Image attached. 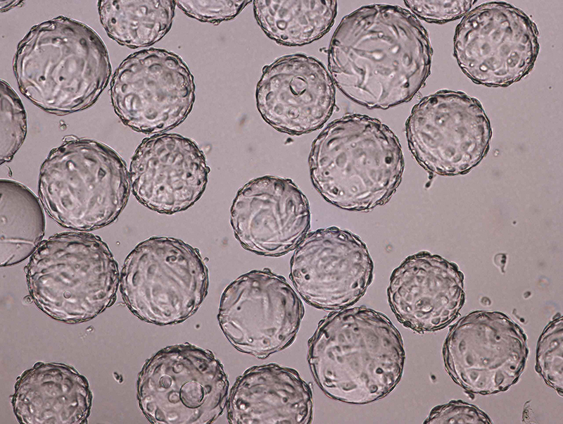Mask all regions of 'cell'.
<instances>
[{
  "instance_id": "6da1fadb",
  "label": "cell",
  "mask_w": 563,
  "mask_h": 424,
  "mask_svg": "<svg viewBox=\"0 0 563 424\" xmlns=\"http://www.w3.org/2000/svg\"><path fill=\"white\" fill-rule=\"evenodd\" d=\"M432 54L428 32L415 15L372 4L341 20L330 41L328 67L346 97L387 109L409 101L424 86Z\"/></svg>"
},
{
  "instance_id": "7a4b0ae2",
  "label": "cell",
  "mask_w": 563,
  "mask_h": 424,
  "mask_svg": "<svg viewBox=\"0 0 563 424\" xmlns=\"http://www.w3.org/2000/svg\"><path fill=\"white\" fill-rule=\"evenodd\" d=\"M308 363L320 389L350 404L389 394L405 363L400 334L382 313L364 307L343 309L319 325L310 341Z\"/></svg>"
},
{
  "instance_id": "3957f363",
  "label": "cell",
  "mask_w": 563,
  "mask_h": 424,
  "mask_svg": "<svg viewBox=\"0 0 563 424\" xmlns=\"http://www.w3.org/2000/svg\"><path fill=\"white\" fill-rule=\"evenodd\" d=\"M13 70L20 92L55 114L93 105L111 75L100 36L84 23L65 16L32 27L18 46Z\"/></svg>"
},
{
  "instance_id": "277c9868",
  "label": "cell",
  "mask_w": 563,
  "mask_h": 424,
  "mask_svg": "<svg viewBox=\"0 0 563 424\" xmlns=\"http://www.w3.org/2000/svg\"><path fill=\"white\" fill-rule=\"evenodd\" d=\"M309 167L313 185L327 201L368 211L394 194L404 159L391 130L378 119L353 114L332 121L317 137Z\"/></svg>"
},
{
  "instance_id": "5b68a950",
  "label": "cell",
  "mask_w": 563,
  "mask_h": 424,
  "mask_svg": "<svg viewBox=\"0 0 563 424\" xmlns=\"http://www.w3.org/2000/svg\"><path fill=\"white\" fill-rule=\"evenodd\" d=\"M25 272L37 307L68 323L93 319L110 306L120 283L118 264L107 244L80 231L42 241Z\"/></svg>"
},
{
  "instance_id": "8992f818",
  "label": "cell",
  "mask_w": 563,
  "mask_h": 424,
  "mask_svg": "<svg viewBox=\"0 0 563 424\" xmlns=\"http://www.w3.org/2000/svg\"><path fill=\"white\" fill-rule=\"evenodd\" d=\"M131 190L125 161L98 141L73 139L53 149L39 175L38 193L58 225L93 230L114 222Z\"/></svg>"
},
{
  "instance_id": "52a82bcc",
  "label": "cell",
  "mask_w": 563,
  "mask_h": 424,
  "mask_svg": "<svg viewBox=\"0 0 563 424\" xmlns=\"http://www.w3.org/2000/svg\"><path fill=\"white\" fill-rule=\"evenodd\" d=\"M208 270L196 249L182 240L152 237L126 257L120 289L128 308L147 323H181L198 308L207 294Z\"/></svg>"
},
{
  "instance_id": "ba28073f",
  "label": "cell",
  "mask_w": 563,
  "mask_h": 424,
  "mask_svg": "<svg viewBox=\"0 0 563 424\" xmlns=\"http://www.w3.org/2000/svg\"><path fill=\"white\" fill-rule=\"evenodd\" d=\"M229 382L210 351L190 344L161 349L143 366L137 398L156 424H209L222 413Z\"/></svg>"
},
{
  "instance_id": "9c48e42d",
  "label": "cell",
  "mask_w": 563,
  "mask_h": 424,
  "mask_svg": "<svg viewBox=\"0 0 563 424\" xmlns=\"http://www.w3.org/2000/svg\"><path fill=\"white\" fill-rule=\"evenodd\" d=\"M538 30L521 9L503 1L482 4L455 29L454 55L474 82L507 87L528 75L536 61Z\"/></svg>"
},
{
  "instance_id": "30bf717a",
  "label": "cell",
  "mask_w": 563,
  "mask_h": 424,
  "mask_svg": "<svg viewBox=\"0 0 563 424\" xmlns=\"http://www.w3.org/2000/svg\"><path fill=\"white\" fill-rule=\"evenodd\" d=\"M413 156L441 175L468 173L487 154L492 136L481 103L460 91L440 90L424 97L405 123Z\"/></svg>"
},
{
  "instance_id": "8fae6325",
  "label": "cell",
  "mask_w": 563,
  "mask_h": 424,
  "mask_svg": "<svg viewBox=\"0 0 563 424\" xmlns=\"http://www.w3.org/2000/svg\"><path fill=\"white\" fill-rule=\"evenodd\" d=\"M115 113L132 130L161 133L182 123L195 100L192 74L177 54L144 49L127 56L110 82Z\"/></svg>"
},
{
  "instance_id": "7c38bea8",
  "label": "cell",
  "mask_w": 563,
  "mask_h": 424,
  "mask_svg": "<svg viewBox=\"0 0 563 424\" xmlns=\"http://www.w3.org/2000/svg\"><path fill=\"white\" fill-rule=\"evenodd\" d=\"M303 313L300 298L285 279L264 269L243 274L227 287L217 318L237 350L266 358L293 342Z\"/></svg>"
},
{
  "instance_id": "4fadbf2b",
  "label": "cell",
  "mask_w": 563,
  "mask_h": 424,
  "mask_svg": "<svg viewBox=\"0 0 563 424\" xmlns=\"http://www.w3.org/2000/svg\"><path fill=\"white\" fill-rule=\"evenodd\" d=\"M443 354L446 371L457 384L486 395L505 392L518 381L529 349L523 330L507 315L476 311L451 328Z\"/></svg>"
},
{
  "instance_id": "5bb4252c",
  "label": "cell",
  "mask_w": 563,
  "mask_h": 424,
  "mask_svg": "<svg viewBox=\"0 0 563 424\" xmlns=\"http://www.w3.org/2000/svg\"><path fill=\"white\" fill-rule=\"evenodd\" d=\"M374 264L366 244L336 227L308 233L296 248L290 278L309 304L336 310L360 299L370 285Z\"/></svg>"
},
{
  "instance_id": "9a60e30c",
  "label": "cell",
  "mask_w": 563,
  "mask_h": 424,
  "mask_svg": "<svg viewBox=\"0 0 563 424\" xmlns=\"http://www.w3.org/2000/svg\"><path fill=\"white\" fill-rule=\"evenodd\" d=\"M230 222L244 249L280 256L295 249L307 235L309 204L292 180L265 175L239 190L231 206Z\"/></svg>"
},
{
  "instance_id": "2e32d148",
  "label": "cell",
  "mask_w": 563,
  "mask_h": 424,
  "mask_svg": "<svg viewBox=\"0 0 563 424\" xmlns=\"http://www.w3.org/2000/svg\"><path fill=\"white\" fill-rule=\"evenodd\" d=\"M255 98L265 121L279 132L300 135L329 120L335 107V87L318 60L292 54L264 68Z\"/></svg>"
},
{
  "instance_id": "e0dca14e",
  "label": "cell",
  "mask_w": 563,
  "mask_h": 424,
  "mask_svg": "<svg viewBox=\"0 0 563 424\" xmlns=\"http://www.w3.org/2000/svg\"><path fill=\"white\" fill-rule=\"evenodd\" d=\"M209 172L194 142L177 134L156 135L145 138L132 156L131 191L147 208L173 214L198 200Z\"/></svg>"
},
{
  "instance_id": "ac0fdd59",
  "label": "cell",
  "mask_w": 563,
  "mask_h": 424,
  "mask_svg": "<svg viewBox=\"0 0 563 424\" xmlns=\"http://www.w3.org/2000/svg\"><path fill=\"white\" fill-rule=\"evenodd\" d=\"M387 292L401 323L417 332L434 331L451 323L462 307L464 276L454 263L421 251L393 271Z\"/></svg>"
},
{
  "instance_id": "d6986e66",
  "label": "cell",
  "mask_w": 563,
  "mask_h": 424,
  "mask_svg": "<svg viewBox=\"0 0 563 424\" xmlns=\"http://www.w3.org/2000/svg\"><path fill=\"white\" fill-rule=\"evenodd\" d=\"M312 394L298 373L274 363L247 369L236 381L227 401L232 424H308Z\"/></svg>"
},
{
  "instance_id": "ffe728a7",
  "label": "cell",
  "mask_w": 563,
  "mask_h": 424,
  "mask_svg": "<svg viewBox=\"0 0 563 424\" xmlns=\"http://www.w3.org/2000/svg\"><path fill=\"white\" fill-rule=\"evenodd\" d=\"M92 396L87 379L63 363H38L18 379L12 406L25 424L86 423Z\"/></svg>"
},
{
  "instance_id": "44dd1931",
  "label": "cell",
  "mask_w": 563,
  "mask_h": 424,
  "mask_svg": "<svg viewBox=\"0 0 563 424\" xmlns=\"http://www.w3.org/2000/svg\"><path fill=\"white\" fill-rule=\"evenodd\" d=\"M0 266L31 256L44 235L45 218L38 197L25 185L0 181Z\"/></svg>"
},
{
  "instance_id": "7402d4cb",
  "label": "cell",
  "mask_w": 563,
  "mask_h": 424,
  "mask_svg": "<svg viewBox=\"0 0 563 424\" xmlns=\"http://www.w3.org/2000/svg\"><path fill=\"white\" fill-rule=\"evenodd\" d=\"M255 19L264 32L277 43L302 46L323 37L337 12L332 0L253 1Z\"/></svg>"
},
{
  "instance_id": "603a6c76",
  "label": "cell",
  "mask_w": 563,
  "mask_h": 424,
  "mask_svg": "<svg viewBox=\"0 0 563 424\" xmlns=\"http://www.w3.org/2000/svg\"><path fill=\"white\" fill-rule=\"evenodd\" d=\"M175 1L102 0L98 2L101 23L108 35L130 48L150 46L171 27Z\"/></svg>"
},
{
  "instance_id": "cb8c5ba5",
  "label": "cell",
  "mask_w": 563,
  "mask_h": 424,
  "mask_svg": "<svg viewBox=\"0 0 563 424\" xmlns=\"http://www.w3.org/2000/svg\"><path fill=\"white\" fill-rule=\"evenodd\" d=\"M0 163L9 162L21 146L27 133L23 103L13 88L1 80Z\"/></svg>"
},
{
  "instance_id": "d4e9b609",
  "label": "cell",
  "mask_w": 563,
  "mask_h": 424,
  "mask_svg": "<svg viewBox=\"0 0 563 424\" xmlns=\"http://www.w3.org/2000/svg\"><path fill=\"white\" fill-rule=\"evenodd\" d=\"M563 319L556 315L545 328L537 344L536 370L562 397Z\"/></svg>"
},
{
  "instance_id": "484cf974",
  "label": "cell",
  "mask_w": 563,
  "mask_h": 424,
  "mask_svg": "<svg viewBox=\"0 0 563 424\" xmlns=\"http://www.w3.org/2000/svg\"><path fill=\"white\" fill-rule=\"evenodd\" d=\"M251 2L245 0L175 1L176 5L187 15L215 24L233 19Z\"/></svg>"
},
{
  "instance_id": "4316f807",
  "label": "cell",
  "mask_w": 563,
  "mask_h": 424,
  "mask_svg": "<svg viewBox=\"0 0 563 424\" xmlns=\"http://www.w3.org/2000/svg\"><path fill=\"white\" fill-rule=\"evenodd\" d=\"M476 1L410 0L405 4L416 15L429 23H443L464 15Z\"/></svg>"
},
{
  "instance_id": "83f0119b",
  "label": "cell",
  "mask_w": 563,
  "mask_h": 424,
  "mask_svg": "<svg viewBox=\"0 0 563 424\" xmlns=\"http://www.w3.org/2000/svg\"><path fill=\"white\" fill-rule=\"evenodd\" d=\"M490 418L476 406L462 401H451L437 406L430 412L424 423L429 424H489Z\"/></svg>"
}]
</instances>
